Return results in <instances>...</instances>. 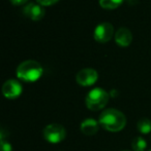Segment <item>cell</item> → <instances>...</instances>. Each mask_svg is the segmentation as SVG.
Masks as SVG:
<instances>
[{"label":"cell","instance_id":"obj_1","mask_svg":"<svg viewBox=\"0 0 151 151\" xmlns=\"http://www.w3.org/2000/svg\"><path fill=\"white\" fill-rule=\"evenodd\" d=\"M98 122L106 131L119 132L124 129L126 124V117L121 111L114 108H110L101 112Z\"/></svg>","mask_w":151,"mask_h":151},{"label":"cell","instance_id":"obj_2","mask_svg":"<svg viewBox=\"0 0 151 151\" xmlns=\"http://www.w3.org/2000/svg\"><path fill=\"white\" fill-rule=\"evenodd\" d=\"M42 75V67L38 62L33 60L24 61L17 68V76L19 79L26 82H34Z\"/></svg>","mask_w":151,"mask_h":151},{"label":"cell","instance_id":"obj_3","mask_svg":"<svg viewBox=\"0 0 151 151\" xmlns=\"http://www.w3.org/2000/svg\"><path fill=\"white\" fill-rule=\"evenodd\" d=\"M109 102V93L103 88H93L87 93L85 103L88 109L92 111H98L106 107Z\"/></svg>","mask_w":151,"mask_h":151},{"label":"cell","instance_id":"obj_4","mask_svg":"<svg viewBox=\"0 0 151 151\" xmlns=\"http://www.w3.org/2000/svg\"><path fill=\"white\" fill-rule=\"evenodd\" d=\"M44 138L52 144H57L62 142L66 137V131L64 127L58 123H51L48 124L42 131Z\"/></svg>","mask_w":151,"mask_h":151},{"label":"cell","instance_id":"obj_5","mask_svg":"<svg viewBox=\"0 0 151 151\" xmlns=\"http://www.w3.org/2000/svg\"><path fill=\"white\" fill-rule=\"evenodd\" d=\"M113 35H114V27L110 23L104 22L96 26V28L94 30V34H93V37H94V39L97 42L106 43V42L110 41L112 39Z\"/></svg>","mask_w":151,"mask_h":151},{"label":"cell","instance_id":"obj_6","mask_svg":"<svg viewBox=\"0 0 151 151\" xmlns=\"http://www.w3.org/2000/svg\"><path fill=\"white\" fill-rule=\"evenodd\" d=\"M98 74L94 69L91 68H85L77 73L76 80L80 86H90L97 81Z\"/></svg>","mask_w":151,"mask_h":151},{"label":"cell","instance_id":"obj_7","mask_svg":"<svg viewBox=\"0 0 151 151\" xmlns=\"http://www.w3.org/2000/svg\"><path fill=\"white\" fill-rule=\"evenodd\" d=\"M22 86L19 81L15 79H8L4 82L2 86V93L7 99H17L22 93Z\"/></svg>","mask_w":151,"mask_h":151},{"label":"cell","instance_id":"obj_8","mask_svg":"<svg viewBox=\"0 0 151 151\" xmlns=\"http://www.w3.org/2000/svg\"><path fill=\"white\" fill-rule=\"evenodd\" d=\"M23 14L32 21H40L44 17L46 10L40 4L29 3L23 8Z\"/></svg>","mask_w":151,"mask_h":151},{"label":"cell","instance_id":"obj_9","mask_svg":"<svg viewBox=\"0 0 151 151\" xmlns=\"http://www.w3.org/2000/svg\"><path fill=\"white\" fill-rule=\"evenodd\" d=\"M115 41L121 47H126L133 41V34L129 31V29L122 27L118 29L115 34Z\"/></svg>","mask_w":151,"mask_h":151},{"label":"cell","instance_id":"obj_10","mask_svg":"<svg viewBox=\"0 0 151 151\" xmlns=\"http://www.w3.org/2000/svg\"><path fill=\"white\" fill-rule=\"evenodd\" d=\"M98 125L99 122H97L95 119H93V118H87L84 121H82L80 129L84 135L93 136L98 131Z\"/></svg>","mask_w":151,"mask_h":151},{"label":"cell","instance_id":"obj_11","mask_svg":"<svg viewBox=\"0 0 151 151\" xmlns=\"http://www.w3.org/2000/svg\"><path fill=\"white\" fill-rule=\"evenodd\" d=\"M137 129L143 135H147L151 132V120L148 118H141L137 123Z\"/></svg>","mask_w":151,"mask_h":151},{"label":"cell","instance_id":"obj_12","mask_svg":"<svg viewBox=\"0 0 151 151\" xmlns=\"http://www.w3.org/2000/svg\"><path fill=\"white\" fill-rule=\"evenodd\" d=\"M133 151H144L147 148V143L142 137H136L131 141Z\"/></svg>","mask_w":151,"mask_h":151},{"label":"cell","instance_id":"obj_13","mask_svg":"<svg viewBox=\"0 0 151 151\" xmlns=\"http://www.w3.org/2000/svg\"><path fill=\"white\" fill-rule=\"evenodd\" d=\"M124 0H99V4L105 9H115L122 4Z\"/></svg>","mask_w":151,"mask_h":151},{"label":"cell","instance_id":"obj_14","mask_svg":"<svg viewBox=\"0 0 151 151\" xmlns=\"http://www.w3.org/2000/svg\"><path fill=\"white\" fill-rule=\"evenodd\" d=\"M1 151H12V145L8 143L7 141H5L4 139H1Z\"/></svg>","mask_w":151,"mask_h":151},{"label":"cell","instance_id":"obj_15","mask_svg":"<svg viewBox=\"0 0 151 151\" xmlns=\"http://www.w3.org/2000/svg\"><path fill=\"white\" fill-rule=\"evenodd\" d=\"M36 1L40 5L48 6V5H53V4H55L56 2H58L59 0H36Z\"/></svg>","mask_w":151,"mask_h":151},{"label":"cell","instance_id":"obj_16","mask_svg":"<svg viewBox=\"0 0 151 151\" xmlns=\"http://www.w3.org/2000/svg\"><path fill=\"white\" fill-rule=\"evenodd\" d=\"M14 5H22L25 2H27L28 0H9Z\"/></svg>","mask_w":151,"mask_h":151},{"label":"cell","instance_id":"obj_17","mask_svg":"<svg viewBox=\"0 0 151 151\" xmlns=\"http://www.w3.org/2000/svg\"><path fill=\"white\" fill-rule=\"evenodd\" d=\"M122 151H129V150H122Z\"/></svg>","mask_w":151,"mask_h":151},{"label":"cell","instance_id":"obj_18","mask_svg":"<svg viewBox=\"0 0 151 151\" xmlns=\"http://www.w3.org/2000/svg\"><path fill=\"white\" fill-rule=\"evenodd\" d=\"M148 151H151V150H148Z\"/></svg>","mask_w":151,"mask_h":151}]
</instances>
